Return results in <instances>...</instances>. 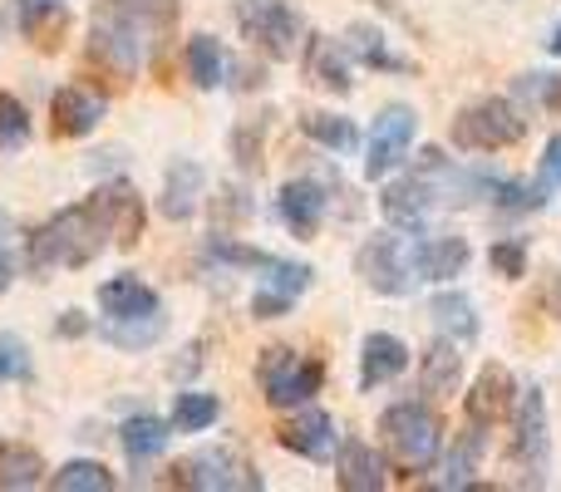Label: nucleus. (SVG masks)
I'll return each mask as SVG.
<instances>
[{"label": "nucleus", "mask_w": 561, "mask_h": 492, "mask_svg": "<svg viewBox=\"0 0 561 492\" xmlns=\"http://www.w3.org/2000/svg\"><path fill=\"white\" fill-rule=\"evenodd\" d=\"M178 25V0H99L89 15V55L118 79H138Z\"/></svg>", "instance_id": "f257e3e1"}, {"label": "nucleus", "mask_w": 561, "mask_h": 492, "mask_svg": "<svg viewBox=\"0 0 561 492\" xmlns=\"http://www.w3.org/2000/svg\"><path fill=\"white\" fill-rule=\"evenodd\" d=\"M104 247H114V237H108V222H104V213H99V203L89 197V203L65 207V213L49 217L45 227H35V232L25 237V261L35 276H49V271L89 266Z\"/></svg>", "instance_id": "f03ea898"}, {"label": "nucleus", "mask_w": 561, "mask_h": 492, "mask_svg": "<svg viewBox=\"0 0 561 492\" xmlns=\"http://www.w3.org/2000/svg\"><path fill=\"white\" fill-rule=\"evenodd\" d=\"M379 434H385V448L394 454V464L404 473H424V468L438 464L444 454V424L428 404H414V399H399V404L385 409L379 419Z\"/></svg>", "instance_id": "7ed1b4c3"}, {"label": "nucleus", "mask_w": 561, "mask_h": 492, "mask_svg": "<svg viewBox=\"0 0 561 492\" xmlns=\"http://www.w3.org/2000/svg\"><path fill=\"white\" fill-rule=\"evenodd\" d=\"M513 444H507V458L523 473L527 488L547 483V464H552V434H547V394L542 389H517L513 399Z\"/></svg>", "instance_id": "20e7f679"}, {"label": "nucleus", "mask_w": 561, "mask_h": 492, "mask_svg": "<svg viewBox=\"0 0 561 492\" xmlns=\"http://www.w3.org/2000/svg\"><path fill=\"white\" fill-rule=\"evenodd\" d=\"M237 25L252 39V49H262L276 65H290L306 45V25H300V10L290 0H237Z\"/></svg>", "instance_id": "39448f33"}, {"label": "nucleus", "mask_w": 561, "mask_h": 492, "mask_svg": "<svg viewBox=\"0 0 561 492\" xmlns=\"http://www.w3.org/2000/svg\"><path fill=\"white\" fill-rule=\"evenodd\" d=\"M523 134L527 118L507 99H473L468 108H458L454 128H448L454 148H463V153H497V148L523 144Z\"/></svg>", "instance_id": "423d86ee"}, {"label": "nucleus", "mask_w": 561, "mask_h": 492, "mask_svg": "<svg viewBox=\"0 0 561 492\" xmlns=\"http://www.w3.org/2000/svg\"><path fill=\"white\" fill-rule=\"evenodd\" d=\"M256 379H262L272 409H300L320 394L325 365H320V359H300L296 350H286V345H272L262 355V365H256Z\"/></svg>", "instance_id": "0eeeda50"}, {"label": "nucleus", "mask_w": 561, "mask_h": 492, "mask_svg": "<svg viewBox=\"0 0 561 492\" xmlns=\"http://www.w3.org/2000/svg\"><path fill=\"white\" fill-rule=\"evenodd\" d=\"M355 271L379 296H409V290H414V261H409V251H404V237H394V232L369 237V242L355 251Z\"/></svg>", "instance_id": "6e6552de"}, {"label": "nucleus", "mask_w": 561, "mask_h": 492, "mask_svg": "<svg viewBox=\"0 0 561 492\" xmlns=\"http://www.w3.org/2000/svg\"><path fill=\"white\" fill-rule=\"evenodd\" d=\"M173 483L207 488V492H262V473H256L237 448H207L193 464L173 468Z\"/></svg>", "instance_id": "1a4fd4ad"}, {"label": "nucleus", "mask_w": 561, "mask_h": 492, "mask_svg": "<svg viewBox=\"0 0 561 492\" xmlns=\"http://www.w3.org/2000/svg\"><path fill=\"white\" fill-rule=\"evenodd\" d=\"M414 134H419V114L409 104L379 108L375 134H369V148H365V178H369V183H375V178H389L399 163H404Z\"/></svg>", "instance_id": "9d476101"}, {"label": "nucleus", "mask_w": 561, "mask_h": 492, "mask_svg": "<svg viewBox=\"0 0 561 492\" xmlns=\"http://www.w3.org/2000/svg\"><path fill=\"white\" fill-rule=\"evenodd\" d=\"M276 444L286 448V454H296V458H310V464H330L335 448H340V428H335V419H330L325 409L300 404V414L280 428Z\"/></svg>", "instance_id": "9b49d317"}, {"label": "nucleus", "mask_w": 561, "mask_h": 492, "mask_svg": "<svg viewBox=\"0 0 561 492\" xmlns=\"http://www.w3.org/2000/svg\"><path fill=\"white\" fill-rule=\"evenodd\" d=\"M513 399H517V385H513V375H507V365H483L473 389L463 394V414H468V424L493 428L513 414Z\"/></svg>", "instance_id": "f8f14e48"}, {"label": "nucleus", "mask_w": 561, "mask_h": 492, "mask_svg": "<svg viewBox=\"0 0 561 492\" xmlns=\"http://www.w3.org/2000/svg\"><path fill=\"white\" fill-rule=\"evenodd\" d=\"M379 213H385V222L394 227V232H424L428 217H434V187L419 173L394 178V183L385 187V197H379Z\"/></svg>", "instance_id": "ddd939ff"}, {"label": "nucleus", "mask_w": 561, "mask_h": 492, "mask_svg": "<svg viewBox=\"0 0 561 492\" xmlns=\"http://www.w3.org/2000/svg\"><path fill=\"white\" fill-rule=\"evenodd\" d=\"M99 203V213H104L108 222V237H114V247H138V237H144V197L134 193L128 183H104L99 193H89Z\"/></svg>", "instance_id": "4468645a"}, {"label": "nucleus", "mask_w": 561, "mask_h": 492, "mask_svg": "<svg viewBox=\"0 0 561 492\" xmlns=\"http://www.w3.org/2000/svg\"><path fill=\"white\" fill-rule=\"evenodd\" d=\"M300 69H306V79L316 89H325V94H350V89H355L345 49L330 35H306V45H300Z\"/></svg>", "instance_id": "2eb2a0df"}, {"label": "nucleus", "mask_w": 561, "mask_h": 492, "mask_svg": "<svg viewBox=\"0 0 561 492\" xmlns=\"http://www.w3.org/2000/svg\"><path fill=\"white\" fill-rule=\"evenodd\" d=\"M325 207H330L325 187L306 183V178H296V183H286V187L276 193V213H280V222H286L290 232L300 237V242H310V237L320 232V222H325Z\"/></svg>", "instance_id": "dca6fc26"}, {"label": "nucleus", "mask_w": 561, "mask_h": 492, "mask_svg": "<svg viewBox=\"0 0 561 492\" xmlns=\"http://www.w3.org/2000/svg\"><path fill=\"white\" fill-rule=\"evenodd\" d=\"M104 118V99L94 89H79V84H65L55 99H49V124H55V138H84L99 128Z\"/></svg>", "instance_id": "f3484780"}, {"label": "nucleus", "mask_w": 561, "mask_h": 492, "mask_svg": "<svg viewBox=\"0 0 561 492\" xmlns=\"http://www.w3.org/2000/svg\"><path fill=\"white\" fill-rule=\"evenodd\" d=\"M404 369H409V345L404 340L389 335V330L365 335V345H359V389L389 385V379H399Z\"/></svg>", "instance_id": "a211bd4d"}, {"label": "nucleus", "mask_w": 561, "mask_h": 492, "mask_svg": "<svg viewBox=\"0 0 561 492\" xmlns=\"http://www.w3.org/2000/svg\"><path fill=\"white\" fill-rule=\"evenodd\" d=\"M458 379H463V355H458V340H434V345L419 355V389L428 399H448L458 394Z\"/></svg>", "instance_id": "6ab92c4d"}, {"label": "nucleus", "mask_w": 561, "mask_h": 492, "mask_svg": "<svg viewBox=\"0 0 561 492\" xmlns=\"http://www.w3.org/2000/svg\"><path fill=\"white\" fill-rule=\"evenodd\" d=\"M468 242L463 237H424V242L414 247V281H454V276H463V266H468Z\"/></svg>", "instance_id": "aec40b11"}, {"label": "nucleus", "mask_w": 561, "mask_h": 492, "mask_svg": "<svg viewBox=\"0 0 561 492\" xmlns=\"http://www.w3.org/2000/svg\"><path fill=\"white\" fill-rule=\"evenodd\" d=\"M345 55H355L359 65H369V69H385V75H414L419 69L414 59L394 55L389 39H385V30L369 25V20H355V25L345 30Z\"/></svg>", "instance_id": "412c9836"}, {"label": "nucleus", "mask_w": 561, "mask_h": 492, "mask_svg": "<svg viewBox=\"0 0 561 492\" xmlns=\"http://www.w3.org/2000/svg\"><path fill=\"white\" fill-rule=\"evenodd\" d=\"M203 168L193 163V158H183V163L168 168L163 178V197H158V213L168 217V222H193L197 213V197H203Z\"/></svg>", "instance_id": "4be33fe9"}, {"label": "nucleus", "mask_w": 561, "mask_h": 492, "mask_svg": "<svg viewBox=\"0 0 561 492\" xmlns=\"http://www.w3.org/2000/svg\"><path fill=\"white\" fill-rule=\"evenodd\" d=\"M330 464H335V483L345 492H379L385 488V464H379V454L369 444H359V438L340 444Z\"/></svg>", "instance_id": "5701e85b"}, {"label": "nucleus", "mask_w": 561, "mask_h": 492, "mask_svg": "<svg viewBox=\"0 0 561 492\" xmlns=\"http://www.w3.org/2000/svg\"><path fill=\"white\" fill-rule=\"evenodd\" d=\"M99 310L108 320H124V316H144V310H158V290L144 286L138 276H114L99 286Z\"/></svg>", "instance_id": "b1692460"}, {"label": "nucleus", "mask_w": 561, "mask_h": 492, "mask_svg": "<svg viewBox=\"0 0 561 492\" xmlns=\"http://www.w3.org/2000/svg\"><path fill=\"white\" fill-rule=\"evenodd\" d=\"M428 316H434V325L444 330L448 340H458V345H468V340H478V316H473V300H468L463 290H438V296L428 300Z\"/></svg>", "instance_id": "393cba45"}, {"label": "nucleus", "mask_w": 561, "mask_h": 492, "mask_svg": "<svg viewBox=\"0 0 561 492\" xmlns=\"http://www.w3.org/2000/svg\"><path fill=\"white\" fill-rule=\"evenodd\" d=\"M168 438H173V424H163V419H153V414H134L124 428H118V444H124L128 464L158 458L168 448Z\"/></svg>", "instance_id": "a878e982"}, {"label": "nucleus", "mask_w": 561, "mask_h": 492, "mask_svg": "<svg viewBox=\"0 0 561 492\" xmlns=\"http://www.w3.org/2000/svg\"><path fill=\"white\" fill-rule=\"evenodd\" d=\"M49 478L45 458L30 444H0V488L5 492H30Z\"/></svg>", "instance_id": "bb28decb"}, {"label": "nucleus", "mask_w": 561, "mask_h": 492, "mask_svg": "<svg viewBox=\"0 0 561 492\" xmlns=\"http://www.w3.org/2000/svg\"><path fill=\"white\" fill-rule=\"evenodd\" d=\"M483 448H488V434L478 424L463 428V438H458L454 448H448L444 458V478H438V488H473V473L478 464H483Z\"/></svg>", "instance_id": "cd10ccee"}, {"label": "nucleus", "mask_w": 561, "mask_h": 492, "mask_svg": "<svg viewBox=\"0 0 561 492\" xmlns=\"http://www.w3.org/2000/svg\"><path fill=\"white\" fill-rule=\"evenodd\" d=\"M15 20L39 49H49L55 35H65V0H15Z\"/></svg>", "instance_id": "c85d7f7f"}, {"label": "nucleus", "mask_w": 561, "mask_h": 492, "mask_svg": "<svg viewBox=\"0 0 561 492\" xmlns=\"http://www.w3.org/2000/svg\"><path fill=\"white\" fill-rule=\"evenodd\" d=\"M187 75L197 89H222L227 84V49L217 35H193L187 39Z\"/></svg>", "instance_id": "c756f323"}, {"label": "nucleus", "mask_w": 561, "mask_h": 492, "mask_svg": "<svg viewBox=\"0 0 561 492\" xmlns=\"http://www.w3.org/2000/svg\"><path fill=\"white\" fill-rule=\"evenodd\" d=\"M99 335H104L108 345H118V350H148V345H158V335H163V306H158V310H144V316L108 320Z\"/></svg>", "instance_id": "7c9ffc66"}, {"label": "nucleus", "mask_w": 561, "mask_h": 492, "mask_svg": "<svg viewBox=\"0 0 561 492\" xmlns=\"http://www.w3.org/2000/svg\"><path fill=\"white\" fill-rule=\"evenodd\" d=\"M217 394H203V389H183L173 394V428L178 434H203V428L217 424Z\"/></svg>", "instance_id": "2f4dec72"}, {"label": "nucleus", "mask_w": 561, "mask_h": 492, "mask_svg": "<svg viewBox=\"0 0 561 492\" xmlns=\"http://www.w3.org/2000/svg\"><path fill=\"white\" fill-rule=\"evenodd\" d=\"M55 492H108L114 488V473H108L104 464H94V458H75V464H65L59 473L45 478Z\"/></svg>", "instance_id": "473e14b6"}, {"label": "nucleus", "mask_w": 561, "mask_h": 492, "mask_svg": "<svg viewBox=\"0 0 561 492\" xmlns=\"http://www.w3.org/2000/svg\"><path fill=\"white\" fill-rule=\"evenodd\" d=\"M300 134H306L310 144L330 148V153H350V148L359 144L355 124H350V118H340V114H306V118H300Z\"/></svg>", "instance_id": "72a5a7b5"}, {"label": "nucleus", "mask_w": 561, "mask_h": 492, "mask_svg": "<svg viewBox=\"0 0 561 492\" xmlns=\"http://www.w3.org/2000/svg\"><path fill=\"white\" fill-rule=\"evenodd\" d=\"M547 193H552L547 183H513V178L488 187V197H493L503 213H537V207H547Z\"/></svg>", "instance_id": "f704fd0d"}, {"label": "nucleus", "mask_w": 561, "mask_h": 492, "mask_svg": "<svg viewBox=\"0 0 561 492\" xmlns=\"http://www.w3.org/2000/svg\"><path fill=\"white\" fill-rule=\"evenodd\" d=\"M207 256L222 261V266H242V271H266V266L276 261L272 251L247 247V242H232V237H213V242H207Z\"/></svg>", "instance_id": "c9c22d12"}, {"label": "nucleus", "mask_w": 561, "mask_h": 492, "mask_svg": "<svg viewBox=\"0 0 561 492\" xmlns=\"http://www.w3.org/2000/svg\"><path fill=\"white\" fill-rule=\"evenodd\" d=\"M310 281H316V271H310L306 261H280V256H276L272 266H266L262 286H266V290H280V296L296 300V296H306V290H310Z\"/></svg>", "instance_id": "e433bc0d"}, {"label": "nucleus", "mask_w": 561, "mask_h": 492, "mask_svg": "<svg viewBox=\"0 0 561 492\" xmlns=\"http://www.w3.org/2000/svg\"><path fill=\"white\" fill-rule=\"evenodd\" d=\"M35 375L30 365V345L15 335V330H0V385H20V379Z\"/></svg>", "instance_id": "4c0bfd02"}, {"label": "nucleus", "mask_w": 561, "mask_h": 492, "mask_svg": "<svg viewBox=\"0 0 561 492\" xmlns=\"http://www.w3.org/2000/svg\"><path fill=\"white\" fill-rule=\"evenodd\" d=\"M25 138H30V114H25V104H20L15 94H5V89H0V153L20 148Z\"/></svg>", "instance_id": "58836bf2"}, {"label": "nucleus", "mask_w": 561, "mask_h": 492, "mask_svg": "<svg viewBox=\"0 0 561 492\" xmlns=\"http://www.w3.org/2000/svg\"><path fill=\"white\" fill-rule=\"evenodd\" d=\"M488 266H493V276H503V281H523L527 276V242H523V237L493 242V251H488Z\"/></svg>", "instance_id": "ea45409f"}, {"label": "nucleus", "mask_w": 561, "mask_h": 492, "mask_svg": "<svg viewBox=\"0 0 561 492\" xmlns=\"http://www.w3.org/2000/svg\"><path fill=\"white\" fill-rule=\"evenodd\" d=\"M232 158L237 168H262V118H242V124L232 128Z\"/></svg>", "instance_id": "a19ab883"}, {"label": "nucleus", "mask_w": 561, "mask_h": 492, "mask_svg": "<svg viewBox=\"0 0 561 492\" xmlns=\"http://www.w3.org/2000/svg\"><path fill=\"white\" fill-rule=\"evenodd\" d=\"M290 306H296V300L280 296V290H266V286L252 296V316H256V320H280Z\"/></svg>", "instance_id": "79ce46f5"}, {"label": "nucleus", "mask_w": 561, "mask_h": 492, "mask_svg": "<svg viewBox=\"0 0 561 492\" xmlns=\"http://www.w3.org/2000/svg\"><path fill=\"white\" fill-rule=\"evenodd\" d=\"M542 183L561 187V134L547 138V148H542Z\"/></svg>", "instance_id": "37998d69"}, {"label": "nucleus", "mask_w": 561, "mask_h": 492, "mask_svg": "<svg viewBox=\"0 0 561 492\" xmlns=\"http://www.w3.org/2000/svg\"><path fill=\"white\" fill-rule=\"evenodd\" d=\"M55 335H65V340H79V335H89V320L79 316V310H65V316L55 320Z\"/></svg>", "instance_id": "c03bdc74"}, {"label": "nucleus", "mask_w": 561, "mask_h": 492, "mask_svg": "<svg viewBox=\"0 0 561 492\" xmlns=\"http://www.w3.org/2000/svg\"><path fill=\"white\" fill-rule=\"evenodd\" d=\"M542 306H547V310H552V316L561 320V271H557L552 281H547V290H542Z\"/></svg>", "instance_id": "a18cd8bd"}, {"label": "nucleus", "mask_w": 561, "mask_h": 492, "mask_svg": "<svg viewBox=\"0 0 561 492\" xmlns=\"http://www.w3.org/2000/svg\"><path fill=\"white\" fill-rule=\"evenodd\" d=\"M10 281H15V261H10V251H0V296L10 290Z\"/></svg>", "instance_id": "49530a36"}, {"label": "nucleus", "mask_w": 561, "mask_h": 492, "mask_svg": "<svg viewBox=\"0 0 561 492\" xmlns=\"http://www.w3.org/2000/svg\"><path fill=\"white\" fill-rule=\"evenodd\" d=\"M552 114H561V75H552V89H547V99H542Z\"/></svg>", "instance_id": "de8ad7c7"}, {"label": "nucleus", "mask_w": 561, "mask_h": 492, "mask_svg": "<svg viewBox=\"0 0 561 492\" xmlns=\"http://www.w3.org/2000/svg\"><path fill=\"white\" fill-rule=\"evenodd\" d=\"M10 237H15V222H10V217L0 213V242H10Z\"/></svg>", "instance_id": "09e8293b"}, {"label": "nucleus", "mask_w": 561, "mask_h": 492, "mask_svg": "<svg viewBox=\"0 0 561 492\" xmlns=\"http://www.w3.org/2000/svg\"><path fill=\"white\" fill-rule=\"evenodd\" d=\"M369 5H379V10H385V15H394V20H404V15H399V5H394V0H369Z\"/></svg>", "instance_id": "8fccbe9b"}, {"label": "nucleus", "mask_w": 561, "mask_h": 492, "mask_svg": "<svg viewBox=\"0 0 561 492\" xmlns=\"http://www.w3.org/2000/svg\"><path fill=\"white\" fill-rule=\"evenodd\" d=\"M547 49H552V55H557V59H561V25H557V30H552V39H547Z\"/></svg>", "instance_id": "3c124183"}]
</instances>
